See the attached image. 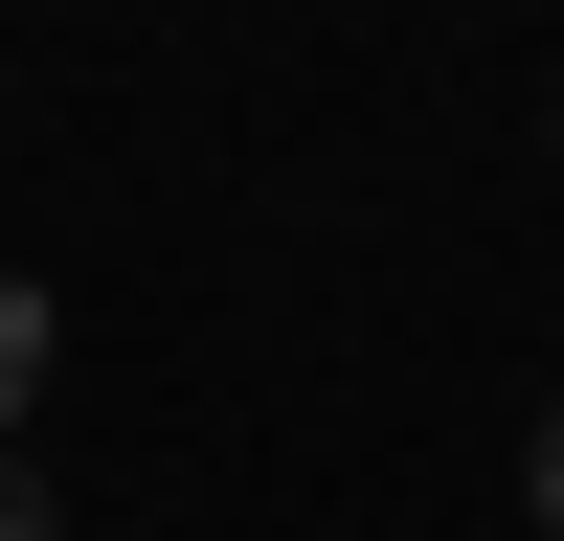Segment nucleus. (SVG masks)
Instances as JSON below:
<instances>
[{
	"instance_id": "1",
	"label": "nucleus",
	"mask_w": 564,
	"mask_h": 541,
	"mask_svg": "<svg viewBox=\"0 0 564 541\" xmlns=\"http://www.w3.org/2000/svg\"><path fill=\"white\" fill-rule=\"evenodd\" d=\"M23 406H45V294L0 270V451H23Z\"/></svg>"
},
{
	"instance_id": "2",
	"label": "nucleus",
	"mask_w": 564,
	"mask_h": 541,
	"mask_svg": "<svg viewBox=\"0 0 564 541\" xmlns=\"http://www.w3.org/2000/svg\"><path fill=\"white\" fill-rule=\"evenodd\" d=\"M520 496H542V541H564V406H542V451H520Z\"/></svg>"
},
{
	"instance_id": "3",
	"label": "nucleus",
	"mask_w": 564,
	"mask_h": 541,
	"mask_svg": "<svg viewBox=\"0 0 564 541\" xmlns=\"http://www.w3.org/2000/svg\"><path fill=\"white\" fill-rule=\"evenodd\" d=\"M0 541H45V496H23V451H0Z\"/></svg>"
}]
</instances>
